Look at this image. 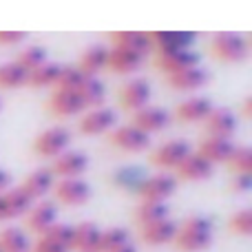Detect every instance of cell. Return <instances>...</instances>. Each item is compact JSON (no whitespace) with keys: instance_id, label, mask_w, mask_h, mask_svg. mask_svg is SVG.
<instances>
[{"instance_id":"6da1fadb","label":"cell","mask_w":252,"mask_h":252,"mask_svg":"<svg viewBox=\"0 0 252 252\" xmlns=\"http://www.w3.org/2000/svg\"><path fill=\"white\" fill-rule=\"evenodd\" d=\"M175 246L182 252H199L213 244V221L201 215L188 217L175 232Z\"/></svg>"},{"instance_id":"7a4b0ae2","label":"cell","mask_w":252,"mask_h":252,"mask_svg":"<svg viewBox=\"0 0 252 252\" xmlns=\"http://www.w3.org/2000/svg\"><path fill=\"white\" fill-rule=\"evenodd\" d=\"M210 51L217 58H221V60L237 62L248 56L250 42L239 31H219V33H215L213 40H210Z\"/></svg>"},{"instance_id":"3957f363","label":"cell","mask_w":252,"mask_h":252,"mask_svg":"<svg viewBox=\"0 0 252 252\" xmlns=\"http://www.w3.org/2000/svg\"><path fill=\"white\" fill-rule=\"evenodd\" d=\"M71 142V133L66 126H49L42 133H38V137L33 139V151L42 157H58L60 153L66 151Z\"/></svg>"},{"instance_id":"277c9868","label":"cell","mask_w":252,"mask_h":252,"mask_svg":"<svg viewBox=\"0 0 252 252\" xmlns=\"http://www.w3.org/2000/svg\"><path fill=\"white\" fill-rule=\"evenodd\" d=\"M151 93H153V89L146 78H128L122 87H120L118 95H120V104H122L124 109L137 111L148 104Z\"/></svg>"},{"instance_id":"5b68a950","label":"cell","mask_w":252,"mask_h":252,"mask_svg":"<svg viewBox=\"0 0 252 252\" xmlns=\"http://www.w3.org/2000/svg\"><path fill=\"white\" fill-rule=\"evenodd\" d=\"M190 144L184 139H168V142L159 144L155 151L151 153V161L161 168H177L188 155H190Z\"/></svg>"},{"instance_id":"8992f818","label":"cell","mask_w":252,"mask_h":252,"mask_svg":"<svg viewBox=\"0 0 252 252\" xmlns=\"http://www.w3.org/2000/svg\"><path fill=\"white\" fill-rule=\"evenodd\" d=\"M177 188V179L168 173H157L153 177H146L139 184L137 192L142 197V201H164L166 197H170Z\"/></svg>"},{"instance_id":"52a82bcc","label":"cell","mask_w":252,"mask_h":252,"mask_svg":"<svg viewBox=\"0 0 252 252\" xmlns=\"http://www.w3.org/2000/svg\"><path fill=\"white\" fill-rule=\"evenodd\" d=\"M53 192L62 204L80 206L91 197V184L84 182L82 177H64L58 184H53Z\"/></svg>"},{"instance_id":"ba28073f","label":"cell","mask_w":252,"mask_h":252,"mask_svg":"<svg viewBox=\"0 0 252 252\" xmlns=\"http://www.w3.org/2000/svg\"><path fill=\"white\" fill-rule=\"evenodd\" d=\"M111 144L118 148H124V151H144L151 144V135L146 130H142L139 126L130 124H122L111 133Z\"/></svg>"},{"instance_id":"9c48e42d","label":"cell","mask_w":252,"mask_h":252,"mask_svg":"<svg viewBox=\"0 0 252 252\" xmlns=\"http://www.w3.org/2000/svg\"><path fill=\"white\" fill-rule=\"evenodd\" d=\"M195 31H177V29H164V31H151L153 49L157 53L161 51H177V49H190L195 42Z\"/></svg>"},{"instance_id":"30bf717a","label":"cell","mask_w":252,"mask_h":252,"mask_svg":"<svg viewBox=\"0 0 252 252\" xmlns=\"http://www.w3.org/2000/svg\"><path fill=\"white\" fill-rule=\"evenodd\" d=\"M87 166H89L87 153H82V151H64V153H60V155L53 159V166L49 170H51L53 175H60V177L64 179V177H80V175L87 170Z\"/></svg>"},{"instance_id":"8fae6325","label":"cell","mask_w":252,"mask_h":252,"mask_svg":"<svg viewBox=\"0 0 252 252\" xmlns=\"http://www.w3.org/2000/svg\"><path fill=\"white\" fill-rule=\"evenodd\" d=\"M157 69L166 71V73H177V71L186 69V66L199 64V53L192 49H177V51H161L157 53Z\"/></svg>"},{"instance_id":"7c38bea8","label":"cell","mask_w":252,"mask_h":252,"mask_svg":"<svg viewBox=\"0 0 252 252\" xmlns=\"http://www.w3.org/2000/svg\"><path fill=\"white\" fill-rule=\"evenodd\" d=\"M206 133L213 137H226L230 139L237 133V115L230 109H213L208 118L204 120Z\"/></svg>"},{"instance_id":"4fadbf2b","label":"cell","mask_w":252,"mask_h":252,"mask_svg":"<svg viewBox=\"0 0 252 252\" xmlns=\"http://www.w3.org/2000/svg\"><path fill=\"white\" fill-rule=\"evenodd\" d=\"M144 53H137L133 49L126 47H111L109 49V60H106V69L115 71V73H130V71H137L144 62Z\"/></svg>"},{"instance_id":"5bb4252c","label":"cell","mask_w":252,"mask_h":252,"mask_svg":"<svg viewBox=\"0 0 252 252\" xmlns=\"http://www.w3.org/2000/svg\"><path fill=\"white\" fill-rule=\"evenodd\" d=\"M56 221H58V208L53 201H38L27 213V228L38 232V235H42Z\"/></svg>"},{"instance_id":"9a60e30c","label":"cell","mask_w":252,"mask_h":252,"mask_svg":"<svg viewBox=\"0 0 252 252\" xmlns=\"http://www.w3.org/2000/svg\"><path fill=\"white\" fill-rule=\"evenodd\" d=\"M113 124H115V111L109 109V106H91L80 120V128L91 135L106 133Z\"/></svg>"},{"instance_id":"2e32d148","label":"cell","mask_w":252,"mask_h":252,"mask_svg":"<svg viewBox=\"0 0 252 252\" xmlns=\"http://www.w3.org/2000/svg\"><path fill=\"white\" fill-rule=\"evenodd\" d=\"M170 122V115L166 109H161V106H153V104H146L142 106V109L133 111V124L139 126L142 130H146L148 135L153 133V130H161L164 126H168Z\"/></svg>"},{"instance_id":"e0dca14e","label":"cell","mask_w":252,"mask_h":252,"mask_svg":"<svg viewBox=\"0 0 252 252\" xmlns=\"http://www.w3.org/2000/svg\"><path fill=\"white\" fill-rule=\"evenodd\" d=\"M213 111V102L204 95H190L186 100H182L175 109V118L182 122H199L206 120L208 113Z\"/></svg>"},{"instance_id":"ac0fdd59","label":"cell","mask_w":252,"mask_h":252,"mask_svg":"<svg viewBox=\"0 0 252 252\" xmlns=\"http://www.w3.org/2000/svg\"><path fill=\"white\" fill-rule=\"evenodd\" d=\"M49 109L56 115H75L84 109V102L78 91L71 89H56L49 97Z\"/></svg>"},{"instance_id":"d6986e66","label":"cell","mask_w":252,"mask_h":252,"mask_svg":"<svg viewBox=\"0 0 252 252\" xmlns=\"http://www.w3.org/2000/svg\"><path fill=\"white\" fill-rule=\"evenodd\" d=\"M109 44L104 42H95V44H89L87 49L82 51V56H80V71H82L84 75H95L97 71L106 69V60H109Z\"/></svg>"},{"instance_id":"ffe728a7","label":"cell","mask_w":252,"mask_h":252,"mask_svg":"<svg viewBox=\"0 0 252 252\" xmlns=\"http://www.w3.org/2000/svg\"><path fill=\"white\" fill-rule=\"evenodd\" d=\"M206 82H208V71L199 64L186 66V69L168 75V84L173 89H179V91H192V89L204 87Z\"/></svg>"},{"instance_id":"44dd1931","label":"cell","mask_w":252,"mask_h":252,"mask_svg":"<svg viewBox=\"0 0 252 252\" xmlns=\"http://www.w3.org/2000/svg\"><path fill=\"white\" fill-rule=\"evenodd\" d=\"M100 237L102 230L93 221H82L73 228V244L71 250L78 252H100Z\"/></svg>"},{"instance_id":"7402d4cb","label":"cell","mask_w":252,"mask_h":252,"mask_svg":"<svg viewBox=\"0 0 252 252\" xmlns=\"http://www.w3.org/2000/svg\"><path fill=\"white\" fill-rule=\"evenodd\" d=\"M175 232H177V223L166 217L161 221L142 226V241L148 246H164L175 239Z\"/></svg>"},{"instance_id":"603a6c76","label":"cell","mask_w":252,"mask_h":252,"mask_svg":"<svg viewBox=\"0 0 252 252\" xmlns=\"http://www.w3.org/2000/svg\"><path fill=\"white\" fill-rule=\"evenodd\" d=\"M113 44L115 47H126V49H133L137 53L151 51L153 49V40H151V31H139V29H122V31H115L113 33Z\"/></svg>"},{"instance_id":"cb8c5ba5","label":"cell","mask_w":252,"mask_h":252,"mask_svg":"<svg viewBox=\"0 0 252 252\" xmlns=\"http://www.w3.org/2000/svg\"><path fill=\"white\" fill-rule=\"evenodd\" d=\"M53 184H56V175H53L51 170L49 168H35L33 173L27 175V179L22 182L20 188L31 197V199H40V197H44L49 190H51Z\"/></svg>"},{"instance_id":"d4e9b609","label":"cell","mask_w":252,"mask_h":252,"mask_svg":"<svg viewBox=\"0 0 252 252\" xmlns=\"http://www.w3.org/2000/svg\"><path fill=\"white\" fill-rule=\"evenodd\" d=\"M232 148H235V144H232L230 139L208 135V137H204V142L199 144V151L197 153H199L201 157H206L210 164H217V161H228Z\"/></svg>"},{"instance_id":"484cf974","label":"cell","mask_w":252,"mask_h":252,"mask_svg":"<svg viewBox=\"0 0 252 252\" xmlns=\"http://www.w3.org/2000/svg\"><path fill=\"white\" fill-rule=\"evenodd\" d=\"M213 173V164L199 153H190L182 164L177 166V175L182 179H206Z\"/></svg>"},{"instance_id":"4316f807","label":"cell","mask_w":252,"mask_h":252,"mask_svg":"<svg viewBox=\"0 0 252 252\" xmlns=\"http://www.w3.org/2000/svg\"><path fill=\"white\" fill-rule=\"evenodd\" d=\"M0 250L2 252H31V241L25 230L9 226L0 230Z\"/></svg>"},{"instance_id":"83f0119b","label":"cell","mask_w":252,"mask_h":252,"mask_svg":"<svg viewBox=\"0 0 252 252\" xmlns=\"http://www.w3.org/2000/svg\"><path fill=\"white\" fill-rule=\"evenodd\" d=\"M78 93H80V97H82L84 106H102L104 95H106V87L100 78L87 75V80H84L82 87L78 89Z\"/></svg>"},{"instance_id":"f1b7e54d","label":"cell","mask_w":252,"mask_h":252,"mask_svg":"<svg viewBox=\"0 0 252 252\" xmlns=\"http://www.w3.org/2000/svg\"><path fill=\"white\" fill-rule=\"evenodd\" d=\"M60 69H62V64H58V62H49V60L42 62L40 66L29 71L27 84H31V87H49V84H56L58 75H60Z\"/></svg>"},{"instance_id":"f546056e","label":"cell","mask_w":252,"mask_h":252,"mask_svg":"<svg viewBox=\"0 0 252 252\" xmlns=\"http://www.w3.org/2000/svg\"><path fill=\"white\" fill-rule=\"evenodd\" d=\"M168 217V206L164 201H142L135 210V219L139 226H148V223L161 221Z\"/></svg>"},{"instance_id":"4dcf8cb0","label":"cell","mask_w":252,"mask_h":252,"mask_svg":"<svg viewBox=\"0 0 252 252\" xmlns=\"http://www.w3.org/2000/svg\"><path fill=\"white\" fill-rule=\"evenodd\" d=\"M4 201H7V208H9V219L22 217V215H27L29 208L33 206V199H31L20 186L4 192Z\"/></svg>"},{"instance_id":"1f68e13d","label":"cell","mask_w":252,"mask_h":252,"mask_svg":"<svg viewBox=\"0 0 252 252\" xmlns=\"http://www.w3.org/2000/svg\"><path fill=\"white\" fill-rule=\"evenodd\" d=\"M27 75H29V71L22 69L16 60L4 62V64H0V87L2 89L22 87V84H27Z\"/></svg>"},{"instance_id":"d6a6232c","label":"cell","mask_w":252,"mask_h":252,"mask_svg":"<svg viewBox=\"0 0 252 252\" xmlns=\"http://www.w3.org/2000/svg\"><path fill=\"white\" fill-rule=\"evenodd\" d=\"M16 62L22 69L31 71V69H35V66H40L42 62H47V49H44L42 44H27V47H22L20 51H18Z\"/></svg>"},{"instance_id":"836d02e7","label":"cell","mask_w":252,"mask_h":252,"mask_svg":"<svg viewBox=\"0 0 252 252\" xmlns=\"http://www.w3.org/2000/svg\"><path fill=\"white\" fill-rule=\"evenodd\" d=\"M87 80V75L80 71L78 64H62L60 75L56 80V89H71V91H78L82 87V82Z\"/></svg>"},{"instance_id":"e575fe53","label":"cell","mask_w":252,"mask_h":252,"mask_svg":"<svg viewBox=\"0 0 252 252\" xmlns=\"http://www.w3.org/2000/svg\"><path fill=\"white\" fill-rule=\"evenodd\" d=\"M130 241V235L126 228H109V230H102V237H100V252H111L120 246L128 244Z\"/></svg>"},{"instance_id":"d590c367","label":"cell","mask_w":252,"mask_h":252,"mask_svg":"<svg viewBox=\"0 0 252 252\" xmlns=\"http://www.w3.org/2000/svg\"><path fill=\"white\" fill-rule=\"evenodd\" d=\"M40 237H47V239L56 241V244L64 246L66 250H71V244H73V226L56 221L51 228H47V230H44Z\"/></svg>"},{"instance_id":"8d00e7d4","label":"cell","mask_w":252,"mask_h":252,"mask_svg":"<svg viewBox=\"0 0 252 252\" xmlns=\"http://www.w3.org/2000/svg\"><path fill=\"white\" fill-rule=\"evenodd\" d=\"M250 146H246V144H241V146H235L230 153V157H228V166H230L235 173H248L250 168Z\"/></svg>"},{"instance_id":"74e56055","label":"cell","mask_w":252,"mask_h":252,"mask_svg":"<svg viewBox=\"0 0 252 252\" xmlns=\"http://www.w3.org/2000/svg\"><path fill=\"white\" fill-rule=\"evenodd\" d=\"M228 226H230V230L237 232V235H250V230H252V213L248 208L237 210V213L230 217Z\"/></svg>"},{"instance_id":"f35d334b","label":"cell","mask_w":252,"mask_h":252,"mask_svg":"<svg viewBox=\"0 0 252 252\" xmlns=\"http://www.w3.org/2000/svg\"><path fill=\"white\" fill-rule=\"evenodd\" d=\"M115 182L124 188H139L144 177H142V173H137V168H120L115 173Z\"/></svg>"},{"instance_id":"ab89813d","label":"cell","mask_w":252,"mask_h":252,"mask_svg":"<svg viewBox=\"0 0 252 252\" xmlns=\"http://www.w3.org/2000/svg\"><path fill=\"white\" fill-rule=\"evenodd\" d=\"M31 252H69L64 246L56 244V241L47 239V237H40L33 246H31Z\"/></svg>"},{"instance_id":"60d3db41","label":"cell","mask_w":252,"mask_h":252,"mask_svg":"<svg viewBox=\"0 0 252 252\" xmlns=\"http://www.w3.org/2000/svg\"><path fill=\"white\" fill-rule=\"evenodd\" d=\"M25 38H27V31L0 29V44H20Z\"/></svg>"},{"instance_id":"b9f144b4","label":"cell","mask_w":252,"mask_h":252,"mask_svg":"<svg viewBox=\"0 0 252 252\" xmlns=\"http://www.w3.org/2000/svg\"><path fill=\"white\" fill-rule=\"evenodd\" d=\"M250 188V175L248 173H235V179H232V190H248Z\"/></svg>"},{"instance_id":"7bdbcfd3","label":"cell","mask_w":252,"mask_h":252,"mask_svg":"<svg viewBox=\"0 0 252 252\" xmlns=\"http://www.w3.org/2000/svg\"><path fill=\"white\" fill-rule=\"evenodd\" d=\"M9 184H11V175H9L7 170L0 168V192H2L4 188H9Z\"/></svg>"},{"instance_id":"ee69618b","label":"cell","mask_w":252,"mask_h":252,"mask_svg":"<svg viewBox=\"0 0 252 252\" xmlns=\"http://www.w3.org/2000/svg\"><path fill=\"white\" fill-rule=\"evenodd\" d=\"M2 219H9V208H7V201H4V192H0V221Z\"/></svg>"},{"instance_id":"f6af8a7d","label":"cell","mask_w":252,"mask_h":252,"mask_svg":"<svg viewBox=\"0 0 252 252\" xmlns=\"http://www.w3.org/2000/svg\"><path fill=\"white\" fill-rule=\"evenodd\" d=\"M111 252H137V248L133 246V241H128V244L120 246V248H115V250H111Z\"/></svg>"},{"instance_id":"bcb514c9","label":"cell","mask_w":252,"mask_h":252,"mask_svg":"<svg viewBox=\"0 0 252 252\" xmlns=\"http://www.w3.org/2000/svg\"><path fill=\"white\" fill-rule=\"evenodd\" d=\"M250 109H252V100L246 97L244 100V118H250Z\"/></svg>"},{"instance_id":"7dc6e473","label":"cell","mask_w":252,"mask_h":252,"mask_svg":"<svg viewBox=\"0 0 252 252\" xmlns=\"http://www.w3.org/2000/svg\"><path fill=\"white\" fill-rule=\"evenodd\" d=\"M0 252H2V250H0Z\"/></svg>"}]
</instances>
